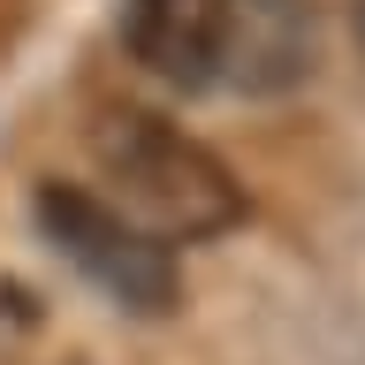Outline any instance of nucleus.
I'll return each mask as SVG.
<instances>
[{
	"label": "nucleus",
	"mask_w": 365,
	"mask_h": 365,
	"mask_svg": "<svg viewBox=\"0 0 365 365\" xmlns=\"http://www.w3.org/2000/svg\"><path fill=\"white\" fill-rule=\"evenodd\" d=\"M122 38H130L145 76H160V84H175V91H205L221 76L228 0H130Z\"/></svg>",
	"instance_id": "obj_4"
},
{
	"label": "nucleus",
	"mask_w": 365,
	"mask_h": 365,
	"mask_svg": "<svg viewBox=\"0 0 365 365\" xmlns=\"http://www.w3.org/2000/svg\"><path fill=\"white\" fill-rule=\"evenodd\" d=\"M38 228L53 236V251H61L68 267L84 274L91 289H107L122 312H145V319L175 312V297H182L175 251L137 213L91 198V190H68V182H46L38 190Z\"/></svg>",
	"instance_id": "obj_2"
},
{
	"label": "nucleus",
	"mask_w": 365,
	"mask_h": 365,
	"mask_svg": "<svg viewBox=\"0 0 365 365\" xmlns=\"http://www.w3.org/2000/svg\"><path fill=\"white\" fill-rule=\"evenodd\" d=\"M358 46H365V0H358Z\"/></svg>",
	"instance_id": "obj_5"
},
{
	"label": "nucleus",
	"mask_w": 365,
	"mask_h": 365,
	"mask_svg": "<svg viewBox=\"0 0 365 365\" xmlns=\"http://www.w3.org/2000/svg\"><path fill=\"white\" fill-rule=\"evenodd\" d=\"M91 160L153 236H221L244 221V182L221 168V153H205L198 137H182L175 122H160L145 107L99 114Z\"/></svg>",
	"instance_id": "obj_1"
},
{
	"label": "nucleus",
	"mask_w": 365,
	"mask_h": 365,
	"mask_svg": "<svg viewBox=\"0 0 365 365\" xmlns=\"http://www.w3.org/2000/svg\"><path fill=\"white\" fill-rule=\"evenodd\" d=\"M319 61V16L312 0H228V46L221 76L251 99L297 91Z\"/></svg>",
	"instance_id": "obj_3"
}]
</instances>
